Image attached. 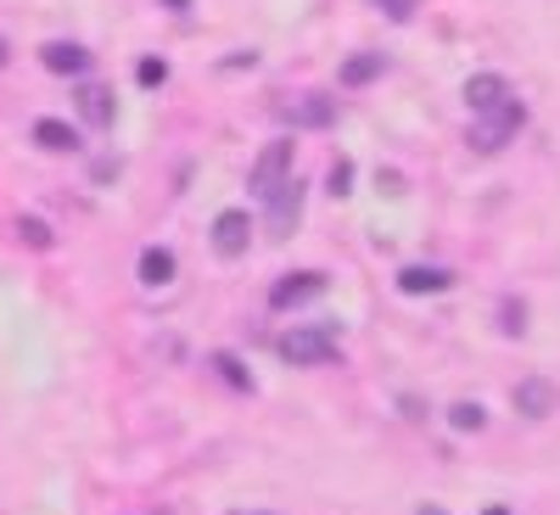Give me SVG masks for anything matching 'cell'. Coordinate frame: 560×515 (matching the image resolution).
Here are the masks:
<instances>
[{
	"mask_svg": "<svg viewBox=\"0 0 560 515\" xmlns=\"http://www.w3.org/2000/svg\"><path fill=\"white\" fill-rule=\"evenodd\" d=\"M135 73H140V84H147V90H158V84H168V62H158V57H147V62H140Z\"/></svg>",
	"mask_w": 560,
	"mask_h": 515,
	"instance_id": "cell-22",
	"label": "cell"
},
{
	"mask_svg": "<svg viewBox=\"0 0 560 515\" xmlns=\"http://www.w3.org/2000/svg\"><path fill=\"white\" fill-rule=\"evenodd\" d=\"M280 359L298 364V370L331 364L337 359V331H331V325H292V331L280 337Z\"/></svg>",
	"mask_w": 560,
	"mask_h": 515,
	"instance_id": "cell-2",
	"label": "cell"
},
{
	"mask_svg": "<svg viewBox=\"0 0 560 515\" xmlns=\"http://www.w3.org/2000/svg\"><path fill=\"white\" fill-rule=\"evenodd\" d=\"M247 515H275V510H247Z\"/></svg>",
	"mask_w": 560,
	"mask_h": 515,
	"instance_id": "cell-25",
	"label": "cell"
},
{
	"mask_svg": "<svg viewBox=\"0 0 560 515\" xmlns=\"http://www.w3.org/2000/svg\"><path fill=\"white\" fill-rule=\"evenodd\" d=\"M18 236H23L34 253H51V247H57V236H51V224H45V219H18Z\"/></svg>",
	"mask_w": 560,
	"mask_h": 515,
	"instance_id": "cell-18",
	"label": "cell"
},
{
	"mask_svg": "<svg viewBox=\"0 0 560 515\" xmlns=\"http://www.w3.org/2000/svg\"><path fill=\"white\" fill-rule=\"evenodd\" d=\"M448 286H454V274L438 269V264H409V269H398V292H404V297H438V292H448Z\"/></svg>",
	"mask_w": 560,
	"mask_h": 515,
	"instance_id": "cell-8",
	"label": "cell"
},
{
	"mask_svg": "<svg viewBox=\"0 0 560 515\" xmlns=\"http://www.w3.org/2000/svg\"><path fill=\"white\" fill-rule=\"evenodd\" d=\"M39 62L51 68V73H84L90 68V51H84V45H73V39H45L39 45Z\"/></svg>",
	"mask_w": 560,
	"mask_h": 515,
	"instance_id": "cell-11",
	"label": "cell"
},
{
	"mask_svg": "<svg viewBox=\"0 0 560 515\" xmlns=\"http://www.w3.org/2000/svg\"><path fill=\"white\" fill-rule=\"evenodd\" d=\"M382 73H387V57H376V51H353V57L342 62L337 79H342L348 90H364V84H376Z\"/></svg>",
	"mask_w": 560,
	"mask_h": 515,
	"instance_id": "cell-14",
	"label": "cell"
},
{
	"mask_svg": "<svg viewBox=\"0 0 560 515\" xmlns=\"http://www.w3.org/2000/svg\"><path fill=\"white\" fill-rule=\"evenodd\" d=\"M488 515H510V510H504V504H493V510H488Z\"/></svg>",
	"mask_w": 560,
	"mask_h": 515,
	"instance_id": "cell-24",
	"label": "cell"
},
{
	"mask_svg": "<svg viewBox=\"0 0 560 515\" xmlns=\"http://www.w3.org/2000/svg\"><path fill=\"white\" fill-rule=\"evenodd\" d=\"M287 118H292L298 129H331V124H337V102L319 96V90H308V96H298V102L287 107Z\"/></svg>",
	"mask_w": 560,
	"mask_h": 515,
	"instance_id": "cell-9",
	"label": "cell"
},
{
	"mask_svg": "<svg viewBox=\"0 0 560 515\" xmlns=\"http://www.w3.org/2000/svg\"><path fill=\"white\" fill-rule=\"evenodd\" d=\"M510 409H516L522 420H549L560 409V387L549 376H522L516 387H510Z\"/></svg>",
	"mask_w": 560,
	"mask_h": 515,
	"instance_id": "cell-4",
	"label": "cell"
},
{
	"mask_svg": "<svg viewBox=\"0 0 560 515\" xmlns=\"http://www.w3.org/2000/svg\"><path fill=\"white\" fill-rule=\"evenodd\" d=\"M247 242H253V219H247L242 208H224V213L213 219V253H219V258H242Z\"/></svg>",
	"mask_w": 560,
	"mask_h": 515,
	"instance_id": "cell-6",
	"label": "cell"
},
{
	"mask_svg": "<svg viewBox=\"0 0 560 515\" xmlns=\"http://www.w3.org/2000/svg\"><path fill=\"white\" fill-rule=\"evenodd\" d=\"M264 202H269V230H275V236H292V224L303 219V185L287 179V185H275Z\"/></svg>",
	"mask_w": 560,
	"mask_h": 515,
	"instance_id": "cell-7",
	"label": "cell"
},
{
	"mask_svg": "<svg viewBox=\"0 0 560 515\" xmlns=\"http://www.w3.org/2000/svg\"><path fill=\"white\" fill-rule=\"evenodd\" d=\"M325 185H331V197H348V185H353V163H348V157H337V163H331V174H325Z\"/></svg>",
	"mask_w": 560,
	"mask_h": 515,
	"instance_id": "cell-21",
	"label": "cell"
},
{
	"mask_svg": "<svg viewBox=\"0 0 560 515\" xmlns=\"http://www.w3.org/2000/svg\"><path fill=\"white\" fill-rule=\"evenodd\" d=\"M292 140H269V147L258 152V163H253V174H247V191L253 197H269L275 185H287L292 179Z\"/></svg>",
	"mask_w": 560,
	"mask_h": 515,
	"instance_id": "cell-3",
	"label": "cell"
},
{
	"mask_svg": "<svg viewBox=\"0 0 560 515\" xmlns=\"http://www.w3.org/2000/svg\"><path fill=\"white\" fill-rule=\"evenodd\" d=\"M510 96H516V90H510L499 73H471L465 79V102H471V113H488V107H499Z\"/></svg>",
	"mask_w": 560,
	"mask_h": 515,
	"instance_id": "cell-10",
	"label": "cell"
},
{
	"mask_svg": "<svg viewBox=\"0 0 560 515\" xmlns=\"http://www.w3.org/2000/svg\"><path fill=\"white\" fill-rule=\"evenodd\" d=\"M34 147L39 152H79V129L62 124V118H39L34 124Z\"/></svg>",
	"mask_w": 560,
	"mask_h": 515,
	"instance_id": "cell-15",
	"label": "cell"
},
{
	"mask_svg": "<svg viewBox=\"0 0 560 515\" xmlns=\"http://www.w3.org/2000/svg\"><path fill=\"white\" fill-rule=\"evenodd\" d=\"M420 515H443V510H420Z\"/></svg>",
	"mask_w": 560,
	"mask_h": 515,
	"instance_id": "cell-26",
	"label": "cell"
},
{
	"mask_svg": "<svg viewBox=\"0 0 560 515\" xmlns=\"http://www.w3.org/2000/svg\"><path fill=\"white\" fill-rule=\"evenodd\" d=\"M0 68H7V39H0Z\"/></svg>",
	"mask_w": 560,
	"mask_h": 515,
	"instance_id": "cell-23",
	"label": "cell"
},
{
	"mask_svg": "<svg viewBox=\"0 0 560 515\" xmlns=\"http://www.w3.org/2000/svg\"><path fill=\"white\" fill-rule=\"evenodd\" d=\"M499 331H504V337H522V331H527V303H510V297H504V303H499Z\"/></svg>",
	"mask_w": 560,
	"mask_h": 515,
	"instance_id": "cell-19",
	"label": "cell"
},
{
	"mask_svg": "<svg viewBox=\"0 0 560 515\" xmlns=\"http://www.w3.org/2000/svg\"><path fill=\"white\" fill-rule=\"evenodd\" d=\"M208 364L219 370V382H224V387H236V393H253V376H247V364H242L236 353H224V348H219V353H213Z\"/></svg>",
	"mask_w": 560,
	"mask_h": 515,
	"instance_id": "cell-16",
	"label": "cell"
},
{
	"mask_svg": "<svg viewBox=\"0 0 560 515\" xmlns=\"http://www.w3.org/2000/svg\"><path fill=\"white\" fill-rule=\"evenodd\" d=\"M174 253L168 247H147V253H140V286H147V292H163V286H174Z\"/></svg>",
	"mask_w": 560,
	"mask_h": 515,
	"instance_id": "cell-13",
	"label": "cell"
},
{
	"mask_svg": "<svg viewBox=\"0 0 560 515\" xmlns=\"http://www.w3.org/2000/svg\"><path fill=\"white\" fill-rule=\"evenodd\" d=\"M448 426H454V432H482V426H488V409H482L477 398H459V403L448 409Z\"/></svg>",
	"mask_w": 560,
	"mask_h": 515,
	"instance_id": "cell-17",
	"label": "cell"
},
{
	"mask_svg": "<svg viewBox=\"0 0 560 515\" xmlns=\"http://www.w3.org/2000/svg\"><path fill=\"white\" fill-rule=\"evenodd\" d=\"M113 113H118V102H113V90H107V84H79V118H84V124L107 129Z\"/></svg>",
	"mask_w": 560,
	"mask_h": 515,
	"instance_id": "cell-12",
	"label": "cell"
},
{
	"mask_svg": "<svg viewBox=\"0 0 560 515\" xmlns=\"http://www.w3.org/2000/svg\"><path fill=\"white\" fill-rule=\"evenodd\" d=\"M325 292V274L319 269H298V274H280L275 292H269V308H303Z\"/></svg>",
	"mask_w": 560,
	"mask_h": 515,
	"instance_id": "cell-5",
	"label": "cell"
},
{
	"mask_svg": "<svg viewBox=\"0 0 560 515\" xmlns=\"http://www.w3.org/2000/svg\"><path fill=\"white\" fill-rule=\"evenodd\" d=\"M522 124H527V107L510 96V102H499L488 113H471V134H465V140H471V152H488L493 157V152H504L510 140L522 134Z\"/></svg>",
	"mask_w": 560,
	"mask_h": 515,
	"instance_id": "cell-1",
	"label": "cell"
},
{
	"mask_svg": "<svg viewBox=\"0 0 560 515\" xmlns=\"http://www.w3.org/2000/svg\"><path fill=\"white\" fill-rule=\"evenodd\" d=\"M370 7H376L382 17H393V23H409L420 12V0H370Z\"/></svg>",
	"mask_w": 560,
	"mask_h": 515,
	"instance_id": "cell-20",
	"label": "cell"
}]
</instances>
